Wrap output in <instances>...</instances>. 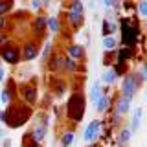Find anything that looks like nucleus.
Here are the masks:
<instances>
[{"label":"nucleus","instance_id":"1","mask_svg":"<svg viewBox=\"0 0 147 147\" xmlns=\"http://www.w3.org/2000/svg\"><path fill=\"white\" fill-rule=\"evenodd\" d=\"M86 98H85V94L79 90H76L74 94L68 98V103H66V116L70 121L74 123H79L83 116H85V109H86Z\"/></svg>","mask_w":147,"mask_h":147},{"label":"nucleus","instance_id":"2","mask_svg":"<svg viewBox=\"0 0 147 147\" xmlns=\"http://www.w3.org/2000/svg\"><path fill=\"white\" fill-rule=\"evenodd\" d=\"M30 116H31V109L28 105H15V107L6 110V121L4 123L11 129H18L30 119Z\"/></svg>","mask_w":147,"mask_h":147},{"label":"nucleus","instance_id":"3","mask_svg":"<svg viewBox=\"0 0 147 147\" xmlns=\"http://www.w3.org/2000/svg\"><path fill=\"white\" fill-rule=\"evenodd\" d=\"M138 26L131 24L129 18H121V44L123 48H134L138 42Z\"/></svg>","mask_w":147,"mask_h":147},{"label":"nucleus","instance_id":"4","mask_svg":"<svg viewBox=\"0 0 147 147\" xmlns=\"http://www.w3.org/2000/svg\"><path fill=\"white\" fill-rule=\"evenodd\" d=\"M140 85H142V81H140V77L136 76V72L134 74H127V76L123 77V83H121V96L131 101L134 98L136 90L140 88Z\"/></svg>","mask_w":147,"mask_h":147},{"label":"nucleus","instance_id":"5","mask_svg":"<svg viewBox=\"0 0 147 147\" xmlns=\"http://www.w3.org/2000/svg\"><path fill=\"white\" fill-rule=\"evenodd\" d=\"M0 57L9 64H18L20 63V52H18V48L15 44H11V42H7L6 46L0 48Z\"/></svg>","mask_w":147,"mask_h":147},{"label":"nucleus","instance_id":"6","mask_svg":"<svg viewBox=\"0 0 147 147\" xmlns=\"http://www.w3.org/2000/svg\"><path fill=\"white\" fill-rule=\"evenodd\" d=\"M20 94H22V98H24V101L28 103V107H31V105L37 103V86L33 85V83H31V85H30V83L22 85Z\"/></svg>","mask_w":147,"mask_h":147},{"label":"nucleus","instance_id":"7","mask_svg":"<svg viewBox=\"0 0 147 147\" xmlns=\"http://www.w3.org/2000/svg\"><path fill=\"white\" fill-rule=\"evenodd\" d=\"M39 55V44L35 42V40H30V42H26L24 44V48H22V55H20V59L22 61H33V59Z\"/></svg>","mask_w":147,"mask_h":147},{"label":"nucleus","instance_id":"8","mask_svg":"<svg viewBox=\"0 0 147 147\" xmlns=\"http://www.w3.org/2000/svg\"><path fill=\"white\" fill-rule=\"evenodd\" d=\"M99 129H101V123L98 121V119H92V121L88 123V127L85 129V134H83V140L86 142V144H92V142L98 138L99 134Z\"/></svg>","mask_w":147,"mask_h":147},{"label":"nucleus","instance_id":"9","mask_svg":"<svg viewBox=\"0 0 147 147\" xmlns=\"http://www.w3.org/2000/svg\"><path fill=\"white\" fill-rule=\"evenodd\" d=\"M31 30H33V33L39 37V39H42V37H44V31H46V17L44 15L35 17L33 24H31Z\"/></svg>","mask_w":147,"mask_h":147},{"label":"nucleus","instance_id":"10","mask_svg":"<svg viewBox=\"0 0 147 147\" xmlns=\"http://www.w3.org/2000/svg\"><path fill=\"white\" fill-rule=\"evenodd\" d=\"M46 63H48V70L50 72H59L63 68V64H64V57L59 55V53H53V55H50V57L46 59Z\"/></svg>","mask_w":147,"mask_h":147},{"label":"nucleus","instance_id":"11","mask_svg":"<svg viewBox=\"0 0 147 147\" xmlns=\"http://www.w3.org/2000/svg\"><path fill=\"white\" fill-rule=\"evenodd\" d=\"M66 57H70V59H74V61H77V59H83V55H85V48L83 46H79V44H70L66 48Z\"/></svg>","mask_w":147,"mask_h":147},{"label":"nucleus","instance_id":"12","mask_svg":"<svg viewBox=\"0 0 147 147\" xmlns=\"http://www.w3.org/2000/svg\"><path fill=\"white\" fill-rule=\"evenodd\" d=\"M129 109H131V101L125 99V98H119L118 99V103H116V107H114V116H123V114H127L129 112Z\"/></svg>","mask_w":147,"mask_h":147},{"label":"nucleus","instance_id":"13","mask_svg":"<svg viewBox=\"0 0 147 147\" xmlns=\"http://www.w3.org/2000/svg\"><path fill=\"white\" fill-rule=\"evenodd\" d=\"M116 30H118L116 22H110L109 18H103V22H101V35H103V37H110Z\"/></svg>","mask_w":147,"mask_h":147},{"label":"nucleus","instance_id":"14","mask_svg":"<svg viewBox=\"0 0 147 147\" xmlns=\"http://www.w3.org/2000/svg\"><path fill=\"white\" fill-rule=\"evenodd\" d=\"M118 61H121V63H127L129 61V59H132V57H134V50H132V48H123V46H121V48H119L118 50Z\"/></svg>","mask_w":147,"mask_h":147},{"label":"nucleus","instance_id":"15","mask_svg":"<svg viewBox=\"0 0 147 147\" xmlns=\"http://www.w3.org/2000/svg\"><path fill=\"white\" fill-rule=\"evenodd\" d=\"M30 136H31V140H33V142L40 144V142H44V138H46V129L40 127V125H37L33 131L30 132Z\"/></svg>","mask_w":147,"mask_h":147},{"label":"nucleus","instance_id":"16","mask_svg":"<svg viewBox=\"0 0 147 147\" xmlns=\"http://www.w3.org/2000/svg\"><path fill=\"white\" fill-rule=\"evenodd\" d=\"M142 114H144V110L142 109H136L134 110V116H132V123H131V134H134V132L140 129V123H142Z\"/></svg>","mask_w":147,"mask_h":147},{"label":"nucleus","instance_id":"17","mask_svg":"<svg viewBox=\"0 0 147 147\" xmlns=\"http://www.w3.org/2000/svg\"><path fill=\"white\" fill-rule=\"evenodd\" d=\"M109 103H110V99H109V96L107 94H101L98 101H96V110L98 112H105V110L109 109Z\"/></svg>","mask_w":147,"mask_h":147},{"label":"nucleus","instance_id":"18","mask_svg":"<svg viewBox=\"0 0 147 147\" xmlns=\"http://www.w3.org/2000/svg\"><path fill=\"white\" fill-rule=\"evenodd\" d=\"M68 13H72V15H85V7H83V2H81V0H72Z\"/></svg>","mask_w":147,"mask_h":147},{"label":"nucleus","instance_id":"19","mask_svg":"<svg viewBox=\"0 0 147 147\" xmlns=\"http://www.w3.org/2000/svg\"><path fill=\"white\" fill-rule=\"evenodd\" d=\"M74 142H76V132L74 131H66L61 136V147H70Z\"/></svg>","mask_w":147,"mask_h":147},{"label":"nucleus","instance_id":"20","mask_svg":"<svg viewBox=\"0 0 147 147\" xmlns=\"http://www.w3.org/2000/svg\"><path fill=\"white\" fill-rule=\"evenodd\" d=\"M46 28H48L50 31H53V33L61 31V24H59L57 17H46Z\"/></svg>","mask_w":147,"mask_h":147},{"label":"nucleus","instance_id":"21","mask_svg":"<svg viewBox=\"0 0 147 147\" xmlns=\"http://www.w3.org/2000/svg\"><path fill=\"white\" fill-rule=\"evenodd\" d=\"M118 48V40L114 37H103V50L105 52H114Z\"/></svg>","mask_w":147,"mask_h":147},{"label":"nucleus","instance_id":"22","mask_svg":"<svg viewBox=\"0 0 147 147\" xmlns=\"http://www.w3.org/2000/svg\"><path fill=\"white\" fill-rule=\"evenodd\" d=\"M99 96H101V85H99V81H94V85H92V88H90V94H88V99L92 103H96Z\"/></svg>","mask_w":147,"mask_h":147},{"label":"nucleus","instance_id":"23","mask_svg":"<svg viewBox=\"0 0 147 147\" xmlns=\"http://www.w3.org/2000/svg\"><path fill=\"white\" fill-rule=\"evenodd\" d=\"M131 131L129 129H121V131L118 132V145H127L129 140H131Z\"/></svg>","mask_w":147,"mask_h":147},{"label":"nucleus","instance_id":"24","mask_svg":"<svg viewBox=\"0 0 147 147\" xmlns=\"http://www.w3.org/2000/svg\"><path fill=\"white\" fill-rule=\"evenodd\" d=\"M64 90H66V83L64 81H53V94L57 96V98H61V96L64 94Z\"/></svg>","mask_w":147,"mask_h":147},{"label":"nucleus","instance_id":"25","mask_svg":"<svg viewBox=\"0 0 147 147\" xmlns=\"http://www.w3.org/2000/svg\"><path fill=\"white\" fill-rule=\"evenodd\" d=\"M116 79H118V77H116V74H114L112 68H107V70L103 72V83H107V85H112Z\"/></svg>","mask_w":147,"mask_h":147},{"label":"nucleus","instance_id":"26","mask_svg":"<svg viewBox=\"0 0 147 147\" xmlns=\"http://www.w3.org/2000/svg\"><path fill=\"white\" fill-rule=\"evenodd\" d=\"M114 74H116V77L118 76H125L127 74V63H121V61H116V64H114Z\"/></svg>","mask_w":147,"mask_h":147},{"label":"nucleus","instance_id":"27","mask_svg":"<svg viewBox=\"0 0 147 147\" xmlns=\"http://www.w3.org/2000/svg\"><path fill=\"white\" fill-rule=\"evenodd\" d=\"M63 68H66V72L74 74V72L77 70V61H74V59H70V57H64V64H63Z\"/></svg>","mask_w":147,"mask_h":147},{"label":"nucleus","instance_id":"28","mask_svg":"<svg viewBox=\"0 0 147 147\" xmlns=\"http://www.w3.org/2000/svg\"><path fill=\"white\" fill-rule=\"evenodd\" d=\"M13 0H0V17H4L7 11H11Z\"/></svg>","mask_w":147,"mask_h":147},{"label":"nucleus","instance_id":"29","mask_svg":"<svg viewBox=\"0 0 147 147\" xmlns=\"http://www.w3.org/2000/svg\"><path fill=\"white\" fill-rule=\"evenodd\" d=\"M11 96H9V92L6 90V88H4L2 92H0V101H2V105H9V103H11Z\"/></svg>","mask_w":147,"mask_h":147},{"label":"nucleus","instance_id":"30","mask_svg":"<svg viewBox=\"0 0 147 147\" xmlns=\"http://www.w3.org/2000/svg\"><path fill=\"white\" fill-rule=\"evenodd\" d=\"M22 147H39V144L31 140V136H30V134H26V136H24V140H22Z\"/></svg>","mask_w":147,"mask_h":147},{"label":"nucleus","instance_id":"31","mask_svg":"<svg viewBox=\"0 0 147 147\" xmlns=\"http://www.w3.org/2000/svg\"><path fill=\"white\" fill-rule=\"evenodd\" d=\"M138 13H140V17H147V0H140V4H138Z\"/></svg>","mask_w":147,"mask_h":147},{"label":"nucleus","instance_id":"32","mask_svg":"<svg viewBox=\"0 0 147 147\" xmlns=\"http://www.w3.org/2000/svg\"><path fill=\"white\" fill-rule=\"evenodd\" d=\"M50 53H52V42L48 40V42H46V46H44V50H42V59H44V61L50 57Z\"/></svg>","mask_w":147,"mask_h":147},{"label":"nucleus","instance_id":"33","mask_svg":"<svg viewBox=\"0 0 147 147\" xmlns=\"http://www.w3.org/2000/svg\"><path fill=\"white\" fill-rule=\"evenodd\" d=\"M7 42H9L7 33H6V31H0V48H2V46H6Z\"/></svg>","mask_w":147,"mask_h":147},{"label":"nucleus","instance_id":"34","mask_svg":"<svg viewBox=\"0 0 147 147\" xmlns=\"http://www.w3.org/2000/svg\"><path fill=\"white\" fill-rule=\"evenodd\" d=\"M40 6H42V0H33V2H31V7L33 9H39Z\"/></svg>","mask_w":147,"mask_h":147},{"label":"nucleus","instance_id":"35","mask_svg":"<svg viewBox=\"0 0 147 147\" xmlns=\"http://www.w3.org/2000/svg\"><path fill=\"white\" fill-rule=\"evenodd\" d=\"M4 81H6V70L0 66V83H4Z\"/></svg>","mask_w":147,"mask_h":147},{"label":"nucleus","instance_id":"36","mask_svg":"<svg viewBox=\"0 0 147 147\" xmlns=\"http://www.w3.org/2000/svg\"><path fill=\"white\" fill-rule=\"evenodd\" d=\"M6 28V17H0V31H4Z\"/></svg>","mask_w":147,"mask_h":147},{"label":"nucleus","instance_id":"37","mask_svg":"<svg viewBox=\"0 0 147 147\" xmlns=\"http://www.w3.org/2000/svg\"><path fill=\"white\" fill-rule=\"evenodd\" d=\"M101 2H103V6H107V7H110V6H112L114 2H116V0H101Z\"/></svg>","mask_w":147,"mask_h":147},{"label":"nucleus","instance_id":"38","mask_svg":"<svg viewBox=\"0 0 147 147\" xmlns=\"http://www.w3.org/2000/svg\"><path fill=\"white\" fill-rule=\"evenodd\" d=\"M4 147H11V140L9 138H4V144H2Z\"/></svg>","mask_w":147,"mask_h":147},{"label":"nucleus","instance_id":"39","mask_svg":"<svg viewBox=\"0 0 147 147\" xmlns=\"http://www.w3.org/2000/svg\"><path fill=\"white\" fill-rule=\"evenodd\" d=\"M6 136V131H2V129H0V138H4Z\"/></svg>","mask_w":147,"mask_h":147}]
</instances>
